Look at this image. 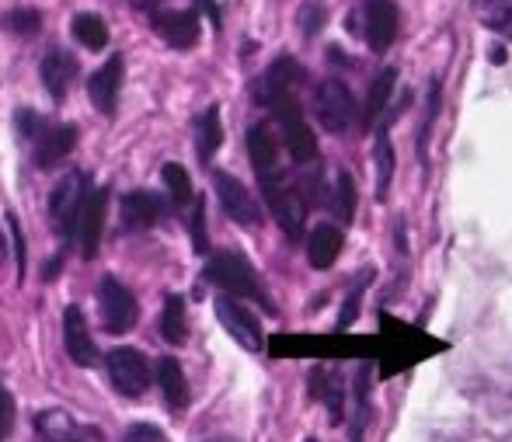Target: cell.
<instances>
[{
  "instance_id": "cell-17",
  "label": "cell",
  "mask_w": 512,
  "mask_h": 442,
  "mask_svg": "<svg viewBox=\"0 0 512 442\" xmlns=\"http://www.w3.org/2000/svg\"><path fill=\"white\" fill-rule=\"evenodd\" d=\"M32 143H35V164L39 168H53V164H60L77 147V126H49L46 122V129Z\"/></svg>"
},
{
  "instance_id": "cell-3",
  "label": "cell",
  "mask_w": 512,
  "mask_h": 442,
  "mask_svg": "<svg viewBox=\"0 0 512 442\" xmlns=\"http://www.w3.org/2000/svg\"><path fill=\"white\" fill-rule=\"evenodd\" d=\"M262 192H265V202H269L272 216H276V223L283 227V234L290 237V241H300V237H304V223H307V199L300 195V188L286 185V178L276 175V178L262 181Z\"/></svg>"
},
{
  "instance_id": "cell-19",
  "label": "cell",
  "mask_w": 512,
  "mask_h": 442,
  "mask_svg": "<svg viewBox=\"0 0 512 442\" xmlns=\"http://www.w3.org/2000/svg\"><path fill=\"white\" fill-rule=\"evenodd\" d=\"M248 157L258 171V181L279 175V143L265 122H258V126L248 129Z\"/></svg>"
},
{
  "instance_id": "cell-23",
  "label": "cell",
  "mask_w": 512,
  "mask_h": 442,
  "mask_svg": "<svg viewBox=\"0 0 512 442\" xmlns=\"http://www.w3.org/2000/svg\"><path fill=\"white\" fill-rule=\"evenodd\" d=\"M310 394H314L317 401H324L331 422H342L345 390H342V380H338V373H331V369H314V373H310Z\"/></svg>"
},
{
  "instance_id": "cell-33",
  "label": "cell",
  "mask_w": 512,
  "mask_h": 442,
  "mask_svg": "<svg viewBox=\"0 0 512 442\" xmlns=\"http://www.w3.org/2000/svg\"><path fill=\"white\" fill-rule=\"evenodd\" d=\"M189 230H192V244H196V251H199V255H206V251H209V237H206V202L203 199L192 202Z\"/></svg>"
},
{
  "instance_id": "cell-43",
  "label": "cell",
  "mask_w": 512,
  "mask_h": 442,
  "mask_svg": "<svg viewBox=\"0 0 512 442\" xmlns=\"http://www.w3.org/2000/svg\"><path fill=\"white\" fill-rule=\"evenodd\" d=\"M4 258H7V237H4V230H0V265H4Z\"/></svg>"
},
{
  "instance_id": "cell-37",
  "label": "cell",
  "mask_w": 512,
  "mask_h": 442,
  "mask_svg": "<svg viewBox=\"0 0 512 442\" xmlns=\"http://www.w3.org/2000/svg\"><path fill=\"white\" fill-rule=\"evenodd\" d=\"M300 28H304L307 39H314L324 28V7L321 4H304L300 7Z\"/></svg>"
},
{
  "instance_id": "cell-38",
  "label": "cell",
  "mask_w": 512,
  "mask_h": 442,
  "mask_svg": "<svg viewBox=\"0 0 512 442\" xmlns=\"http://www.w3.org/2000/svg\"><path fill=\"white\" fill-rule=\"evenodd\" d=\"M122 442H168V436H164L157 425L150 422H136L126 429V436H122Z\"/></svg>"
},
{
  "instance_id": "cell-15",
  "label": "cell",
  "mask_w": 512,
  "mask_h": 442,
  "mask_svg": "<svg viewBox=\"0 0 512 442\" xmlns=\"http://www.w3.org/2000/svg\"><path fill=\"white\" fill-rule=\"evenodd\" d=\"M168 206H164L161 195L154 192H129L122 195V223L133 230H150L164 220Z\"/></svg>"
},
{
  "instance_id": "cell-41",
  "label": "cell",
  "mask_w": 512,
  "mask_h": 442,
  "mask_svg": "<svg viewBox=\"0 0 512 442\" xmlns=\"http://www.w3.org/2000/svg\"><path fill=\"white\" fill-rule=\"evenodd\" d=\"M196 7H199V11H206V18L213 21V28H220V25H223L220 4H216V0H196Z\"/></svg>"
},
{
  "instance_id": "cell-5",
  "label": "cell",
  "mask_w": 512,
  "mask_h": 442,
  "mask_svg": "<svg viewBox=\"0 0 512 442\" xmlns=\"http://www.w3.org/2000/svg\"><path fill=\"white\" fill-rule=\"evenodd\" d=\"M98 307H102V328L108 335H126L136 324V317H140L136 296L129 293L115 275H105V279L98 282Z\"/></svg>"
},
{
  "instance_id": "cell-12",
  "label": "cell",
  "mask_w": 512,
  "mask_h": 442,
  "mask_svg": "<svg viewBox=\"0 0 512 442\" xmlns=\"http://www.w3.org/2000/svg\"><path fill=\"white\" fill-rule=\"evenodd\" d=\"M150 28L161 35L168 46L175 49H192L199 42V11H154L150 14Z\"/></svg>"
},
{
  "instance_id": "cell-29",
  "label": "cell",
  "mask_w": 512,
  "mask_h": 442,
  "mask_svg": "<svg viewBox=\"0 0 512 442\" xmlns=\"http://www.w3.org/2000/svg\"><path fill=\"white\" fill-rule=\"evenodd\" d=\"M391 178H394V150H391V136L387 129H377V199L384 202L391 192Z\"/></svg>"
},
{
  "instance_id": "cell-28",
  "label": "cell",
  "mask_w": 512,
  "mask_h": 442,
  "mask_svg": "<svg viewBox=\"0 0 512 442\" xmlns=\"http://www.w3.org/2000/svg\"><path fill=\"white\" fill-rule=\"evenodd\" d=\"M35 429H39L42 442H67L77 436L74 418L63 415V411H42V415L35 418Z\"/></svg>"
},
{
  "instance_id": "cell-31",
  "label": "cell",
  "mask_w": 512,
  "mask_h": 442,
  "mask_svg": "<svg viewBox=\"0 0 512 442\" xmlns=\"http://www.w3.org/2000/svg\"><path fill=\"white\" fill-rule=\"evenodd\" d=\"M161 175H164V185H168V192H171V202H175L178 209H185L189 202H196V195H192V178L182 164H164Z\"/></svg>"
},
{
  "instance_id": "cell-8",
  "label": "cell",
  "mask_w": 512,
  "mask_h": 442,
  "mask_svg": "<svg viewBox=\"0 0 512 442\" xmlns=\"http://www.w3.org/2000/svg\"><path fill=\"white\" fill-rule=\"evenodd\" d=\"M105 369L112 387L126 397H140L150 387V362L136 349H112L105 355Z\"/></svg>"
},
{
  "instance_id": "cell-42",
  "label": "cell",
  "mask_w": 512,
  "mask_h": 442,
  "mask_svg": "<svg viewBox=\"0 0 512 442\" xmlns=\"http://www.w3.org/2000/svg\"><path fill=\"white\" fill-rule=\"evenodd\" d=\"M161 4H164V0H133V7H136V11H147V14L161 11Z\"/></svg>"
},
{
  "instance_id": "cell-1",
  "label": "cell",
  "mask_w": 512,
  "mask_h": 442,
  "mask_svg": "<svg viewBox=\"0 0 512 442\" xmlns=\"http://www.w3.org/2000/svg\"><path fill=\"white\" fill-rule=\"evenodd\" d=\"M206 279L213 282V286H220L223 293H230V296H248V300L262 303L265 310H272V300H269V293H265V286H262V279H258V272L251 268L248 258L237 255V251H220V255L209 258Z\"/></svg>"
},
{
  "instance_id": "cell-26",
  "label": "cell",
  "mask_w": 512,
  "mask_h": 442,
  "mask_svg": "<svg viewBox=\"0 0 512 442\" xmlns=\"http://www.w3.org/2000/svg\"><path fill=\"white\" fill-rule=\"evenodd\" d=\"M70 32H74V39L81 42L84 49H91V53H102V49L108 46L105 18H98V14H91V11L74 14V21H70Z\"/></svg>"
},
{
  "instance_id": "cell-25",
  "label": "cell",
  "mask_w": 512,
  "mask_h": 442,
  "mask_svg": "<svg viewBox=\"0 0 512 442\" xmlns=\"http://www.w3.org/2000/svg\"><path fill=\"white\" fill-rule=\"evenodd\" d=\"M352 397H356V411H352L349 439H352V442H363L366 425H370V366H359V369H356Z\"/></svg>"
},
{
  "instance_id": "cell-40",
  "label": "cell",
  "mask_w": 512,
  "mask_h": 442,
  "mask_svg": "<svg viewBox=\"0 0 512 442\" xmlns=\"http://www.w3.org/2000/svg\"><path fill=\"white\" fill-rule=\"evenodd\" d=\"M14 429V397L7 394V387L0 383V439L11 436Z\"/></svg>"
},
{
  "instance_id": "cell-34",
  "label": "cell",
  "mask_w": 512,
  "mask_h": 442,
  "mask_svg": "<svg viewBox=\"0 0 512 442\" xmlns=\"http://www.w3.org/2000/svg\"><path fill=\"white\" fill-rule=\"evenodd\" d=\"M366 279H373V272H363V279H359L356 286H352L349 300H345L342 314H338V328H349V324L356 321V314H359V303H363V286H366Z\"/></svg>"
},
{
  "instance_id": "cell-39",
  "label": "cell",
  "mask_w": 512,
  "mask_h": 442,
  "mask_svg": "<svg viewBox=\"0 0 512 442\" xmlns=\"http://www.w3.org/2000/svg\"><path fill=\"white\" fill-rule=\"evenodd\" d=\"M7 227H11V237H14V258H18V279H25V265H28V255H25V234H21V223L14 213H7Z\"/></svg>"
},
{
  "instance_id": "cell-36",
  "label": "cell",
  "mask_w": 512,
  "mask_h": 442,
  "mask_svg": "<svg viewBox=\"0 0 512 442\" xmlns=\"http://www.w3.org/2000/svg\"><path fill=\"white\" fill-rule=\"evenodd\" d=\"M436 115H439V81H432L429 84V115H425V122H422V133H418V157H422V161H425L429 129H432V122H436Z\"/></svg>"
},
{
  "instance_id": "cell-30",
  "label": "cell",
  "mask_w": 512,
  "mask_h": 442,
  "mask_svg": "<svg viewBox=\"0 0 512 442\" xmlns=\"http://www.w3.org/2000/svg\"><path fill=\"white\" fill-rule=\"evenodd\" d=\"M331 213L342 223H352V216H356V181H352L349 171H338L335 195H331Z\"/></svg>"
},
{
  "instance_id": "cell-22",
  "label": "cell",
  "mask_w": 512,
  "mask_h": 442,
  "mask_svg": "<svg viewBox=\"0 0 512 442\" xmlns=\"http://www.w3.org/2000/svg\"><path fill=\"white\" fill-rule=\"evenodd\" d=\"M157 383H161L164 401H168L175 411L189 404V380H185L182 362H178V359H171V355H164V359L157 362Z\"/></svg>"
},
{
  "instance_id": "cell-16",
  "label": "cell",
  "mask_w": 512,
  "mask_h": 442,
  "mask_svg": "<svg viewBox=\"0 0 512 442\" xmlns=\"http://www.w3.org/2000/svg\"><path fill=\"white\" fill-rule=\"evenodd\" d=\"M105 202H108V188H98L91 192L88 206H84L81 220H77V244H81L84 258L98 255V241H102V223H105Z\"/></svg>"
},
{
  "instance_id": "cell-14",
  "label": "cell",
  "mask_w": 512,
  "mask_h": 442,
  "mask_svg": "<svg viewBox=\"0 0 512 442\" xmlns=\"http://www.w3.org/2000/svg\"><path fill=\"white\" fill-rule=\"evenodd\" d=\"M63 345H67V355L77 366H95L98 362V349L91 342V331L81 307H67V314H63Z\"/></svg>"
},
{
  "instance_id": "cell-6",
  "label": "cell",
  "mask_w": 512,
  "mask_h": 442,
  "mask_svg": "<svg viewBox=\"0 0 512 442\" xmlns=\"http://www.w3.org/2000/svg\"><path fill=\"white\" fill-rule=\"evenodd\" d=\"M304 84V67L293 56H279L262 74L255 88V101L265 108H279L283 101H297V88Z\"/></svg>"
},
{
  "instance_id": "cell-10",
  "label": "cell",
  "mask_w": 512,
  "mask_h": 442,
  "mask_svg": "<svg viewBox=\"0 0 512 442\" xmlns=\"http://www.w3.org/2000/svg\"><path fill=\"white\" fill-rule=\"evenodd\" d=\"M401 14L394 0H363V39L373 53H387L398 39Z\"/></svg>"
},
{
  "instance_id": "cell-2",
  "label": "cell",
  "mask_w": 512,
  "mask_h": 442,
  "mask_svg": "<svg viewBox=\"0 0 512 442\" xmlns=\"http://www.w3.org/2000/svg\"><path fill=\"white\" fill-rule=\"evenodd\" d=\"M88 199H91V185L84 171L63 175V181L53 188V195H49V220H53V227L60 230L67 241L77 234V220H81Z\"/></svg>"
},
{
  "instance_id": "cell-45",
  "label": "cell",
  "mask_w": 512,
  "mask_h": 442,
  "mask_svg": "<svg viewBox=\"0 0 512 442\" xmlns=\"http://www.w3.org/2000/svg\"><path fill=\"white\" fill-rule=\"evenodd\" d=\"M216 442H227V439H216Z\"/></svg>"
},
{
  "instance_id": "cell-27",
  "label": "cell",
  "mask_w": 512,
  "mask_h": 442,
  "mask_svg": "<svg viewBox=\"0 0 512 442\" xmlns=\"http://www.w3.org/2000/svg\"><path fill=\"white\" fill-rule=\"evenodd\" d=\"M161 338L171 345H185L189 338V321H185V300L178 293H171L164 300V310H161Z\"/></svg>"
},
{
  "instance_id": "cell-11",
  "label": "cell",
  "mask_w": 512,
  "mask_h": 442,
  "mask_svg": "<svg viewBox=\"0 0 512 442\" xmlns=\"http://www.w3.org/2000/svg\"><path fill=\"white\" fill-rule=\"evenodd\" d=\"M213 185H216V199H220L223 213H227L230 220L241 223V227H258V223H262V206H258L255 195H251L234 175L213 171Z\"/></svg>"
},
{
  "instance_id": "cell-44",
  "label": "cell",
  "mask_w": 512,
  "mask_h": 442,
  "mask_svg": "<svg viewBox=\"0 0 512 442\" xmlns=\"http://www.w3.org/2000/svg\"><path fill=\"white\" fill-rule=\"evenodd\" d=\"M67 442H84V439H81V436H74V439H67Z\"/></svg>"
},
{
  "instance_id": "cell-32",
  "label": "cell",
  "mask_w": 512,
  "mask_h": 442,
  "mask_svg": "<svg viewBox=\"0 0 512 442\" xmlns=\"http://www.w3.org/2000/svg\"><path fill=\"white\" fill-rule=\"evenodd\" d=\"M7 28H11L14 35H25V39H32V35H39L42 18H39V11H32V7H21V11L7 14Z\"/></svg>"
},
{
  "instance_id": "cell-46",
  "label": "cell",
  "mask_w": 512,
  "mask_h": 442,
  "mask_svg": "<svg viewBox=\"0 0 512 442\" xmlns=\"http://www.w3.org/2000/svg\"><path fill=\"white\" fill-rule=\"evenodd\" d=\"M307 442H317V439H307Z\"/></svg>"
},
{
  "instance_id": "cell-35",
  "label": "cell",
  "mask_w": 512,
  "mask_h": 442,
  "mask_svg": "<svg viewBox=\"0 0 512 442\" xmlns=\"http://www.w3.org/2000/svg\"><path fill=\"white\" fill-rule=\"evenodd\" d=\"M481 21H485L492 32H499V35H506V39H512V4L488 7V11L481 14Z\"/></svg>"
},
{
  "instance_id": "cell-18",
  "label": "cell",
  "mask_w": 512,
  "mask_h": 442,
  "mask_svg": "<svg viewBox=\"0 0 512 442\" xmlns=\"http://www.w3.org/2000/svg\"><path fill=\"white\" fill-rule=\"evenodd\" d=\"M42 84H46V91L53 94L56 101H63L67 98V91H70V84H74V77H77V60L67 53V49H49L46 56H42Z\"/></svg>"
},
{
  "instance_id": "cell-4",
  "label": "cell",
  "mask_w": 512,
  "mask_h": 442,
  "mask_svg": "<svg viewBox=\"0 0 512 442\" xmlns=\"http://www.w3.org/2000/svg\"><path fill=\"white\" fill-rule=\"evenodd\" d=\"M314 115L321 122V129L345 133L356 122V98H352L349 84H342L338 77H324L314 91Z\"/></svg>"
},
{
  "instance_id": "cell-13",
  "label": "cell",
  "mask_w": 512,
  "mask_h": 442,
  "mask_svg": "<svg viewBox=\"0 0 512 442\" xmlns=\"http://www.w3.org/2000/svg\"><path fill=\"white\" fill-rule=\"evenodd\" d=\"M122 56L115 53V56H108L105 60V67H98L95 74H91V81H88V94H91V101H95V108L98 112H105V115H112L115 112V105H119V91H122Z\"/></svg>"
},
{
  "instance_id": "cell-7",
  "label": "cell",
  "mask_w": 512,
  "mask_h": 442,
  "mask_svg": "<svg viewBox=\"0 0 512 442\" xmlns=\"http://www.w3.org/2000/svg\"><path fill=\"white\" fill-rule=\"evenodd\" d=\"M216 317H220V324L227 328V335L234 338L241 349L248 352H262L265 349V335H262V324H258V317L251 314L244 303H237L230 293L216 296Z\"/></svg>"
},
{
  "instance_id": "cell-20",
  "label": "cell",
  "mask_w": 512,
  "mask_h": 442,
  "mask_svg": "<svg viewBox=\"0 0 512 442\" xmlns=\"http://www.w3.org/2000/svg\"><path fill=\"white\" fill-rule=\"evenodd\" d=\"M342 230L335 227V223H321V227L310 230L307 237V262L310 268H317V272H324V268L335 265V258L342 255Z\"/></svg>"
},
{
  "instance_id": "cell-21",
  "label": "cell",
  "mask_w": 512,
  "mask_h": 442,
  "mask_svg": "<svg viewBox=\"0 0 512 442\" xmlns=\"http://www.w3.org/2000/svg\"><path fill=\"white\" fill-rule=\"evenodd\" d=\"M394 84H398V70H394V67H384L370 81V91H366V105H363V126L366 129H373L380 122V115H384L387 101H391V94H394Z\"/></svg>"
},
{
  "instance_id": "cell-9",
  "label": "cell",
  "mask_w": 512,
  "mask_h": 442,
  "mask_svg": "<svg viewBox=\"0 0 512 442\" xmlns=\"http://www.w3.org/2000/svg\"><path fill=\"white\" fill-rule=\"evenodd\" d=\"M283 126V143L290 150V157L297 164H314L317 161V136L314 129L307 126V119L300 115V105L297 101H283L279 108H272Z\"/></svg>"
},
{
  "instance_id": "cell-24",
  "label": "cell",
  "mask_w": 512,
  "mask_h": 442,
  "mask_svg": "<svg viewBox=\"0 0 512 442\" xmlns=\"http://www.w3.org/2000/svg\"><path fill=\"white\" fill-rule=\"evenodd\" d=\"M223 143V126H220V105H209L203 115L196 119V150H199V161L209 164L213 154L220 150Z\"/></svg>"
}]
</instances>
